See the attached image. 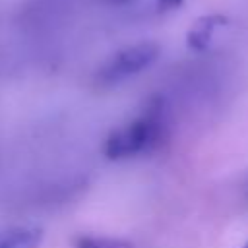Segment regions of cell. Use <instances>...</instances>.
Wrapping results in <instances>:
<instances>
[{"label": "cell", "instance_id": "52a82bcc", "mask_svg": "<svg viewBox=\"0 0 248 248\" xmlns=\"http://www.w3.org/2000/svg\"><path fill=\"white\" fill-rule=\"evenodd\" d=\"M105 4H110V6H120V4H126L130 0H103Z\"/></svg>", "mask_w": 248, "mask_h": 248}, {"label": "cell", "instance_id": "277c9868", "mask_svg": "<svg viewBox=\"0 0 248 248\" xmlns=\"http://www.w3.org/2000/svg\"><path fill=\"white\" fill-rule=\"evenodd\" d=\"M221 21H225L221 16H205L202 19H198L194 23V27L188 33V45L194 50H203L207 48V45L211 43L213 31L217 25H221Z\"/></svg>", "mask_w": 248, "mask_h": 248}, {"label": "cell", "instance_id": "9c48e42d", "mask_svg": "<svg viewBox=\"0 0 248 248\" xmlns=\"http://www.w3.org/2000/svg\"><path fill=\"white\" fill-rule=\"evenodd\" d=\"M48 2H60V0H48Z\"/></svg>", "mask_w": 248, "mask_h": 248}, {"label": "cell", "instance_id": "ba28073f", "mask_svg": "<svg viewBox=\"0 0 248 248\" xmlns=\"http://www.w3.org/2000/svg\"><path fill=\"white\" fill-rule=\"evenodd\" d=\"M240 248H248V240H246V242H244V244H242Z\"/></svg>", "mask_w": 248, "mask_h": 248}, {"label": "cell", "instance_id": "7a4b0ae2", "mask_svg": "<svg viewBox=\"0 0 248 248\" xmlns=\"http://www.w3.org/2000/svg\"><path fill=\"white\" fill-rule=\"evenodd\" d=\"M161 54V46L155 41H140L114 52L97 72V81L103 85L120 83L145 68H149Z\"/></svg>", "mask_w": 248, "mask_h": 248}, {"label": "cell", "instance_id": "6da1fadb", "mask_svg": "<svg viewBox=\"0 0 248 248\" xmlns=\"http://www.w3.org/2000/svg\"><path fill=\"white\" fill-rule=\"evenodd\" d=\"M165 116L163 99L153 97L136 118L112 130L105 138L103 155L110 161H124L157 149L167 136Z\"/></svg>", "mask_w": 248, "mask_h": 248}, {"label": "cell", "instance_id": "8992f818", "mask_svg": "<svg viewBox=\"0 0 248 248\" xmlns=\"http://www.w3.org/2000/svg\"><path fill=\"white\" fill-rule=\"evenodd\" d=\"M182 0H159V4L161 6H165V8H172V6H178Z\"/></svg>", "mask_w": 248, "mask_h": 248}, {"label": "cell", "instance_id": "3957f363", "mask_svg": "<svg viewBox=\"0 0 248 248\" xmlns=\"http://www.w3.org/2000/svg\"><path fill=\"white\" fill-rule=\"evenodd\" d=\"M43 242L41 227H12L0 231V248H39Z\"/></svg>", "mask_w": 248, "mask_h": 248}, {"label": "cell", "instance_id": "5b68a950", "mask_svg": "<svg viewBox=\"0 0 248 248\" xmlns=\"http://www.w3.org/2000/svg\"><path fill=\"white\" fill-rule=\"evenodd\" d=\"M74 248H134L126 238L116 236H97V234H79L72 240Z\"/></svg>", "mask_w": 248, "mask_h": 248}]
</instances>
